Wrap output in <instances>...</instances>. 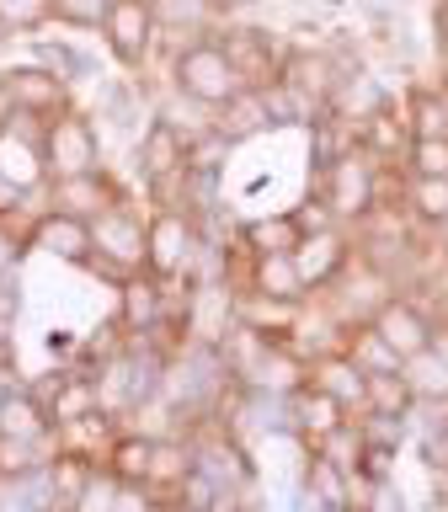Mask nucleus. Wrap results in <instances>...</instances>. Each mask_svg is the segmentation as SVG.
<instances>
[{"mask_svg":"<svg viewBox=\"0 0 448 512\" xmlns=\"http://www.w3.org/2000/svg\"><path fill=\"white\" fill-rule=\"evenodd\" d=\"M310 192H320L331 208V219L352 230V224H363L384 198L400 192V166H379L363 144H352V150H342L336 160H326V166H315Z\"/></svg>","mask_w":448,"mask_h":512,"instance_id":"nucleus-1","label":"nucleus"},{"mask_svg":"<svg viewBox=\"0 0 448 512\" xmlns=\"http://www.w3.org/2000/svg\"><path fill=\"white\" fill-rule=\"evenodd\" d=\"M144 240H150V208H139L134 198H123L107 214L91 219V262L86 272L107 283H123L128 272H144Z\"/></svg>","mask_w":448,"mask_h":512,"instance_id":"nucleus-2","label":"nucleus"},{"mask_svg":"<svg viewBox=\"0 0 448 512\" xmlns=\"http://www.w3.org/2000/svg\"><path fill=\"white\" fill-rule=\"evenodd\" d=\"M171 86H182L187 96H198L203 107L219 112L224 102H235L251 80L240 75V64L230 59V48H224L219 32H214V38H198V43H187L171 54Z\"/></svg>","mask_w":448,"mask_h":512,"instance_id":"nucleus-3","label":"nucleus"},{"mask_svg":"<svg viewBox=\"0 0 448 512\" xmlns=\"http://www.w3.org/2000/svg\"><path fill=\"white\" fill-rule=\"evenodd\" d=\"M43 171L48 182H64V176H86L102 171V134H96V118L64 107L43 123Z\"/></svg>","mask_w":448,"mask_h":512,"instance_id":"nucleus-4","label":"nucleus"},{"mask_svg":"<svg viewBox=\"0 0 448 512\" xmlns=\"http://www.w3.org/2000/svg\"><path fill=\"white\" fill-rule=\"evenodd\" d=\"M192 251H198V219L187 208H150V240H144V272L160 283H187Z\"/></svg>","mask_w":448,"mask_h":512,"instance_id":"nucleus-5","label":"nucleus"},{"mask_svg":"<svg viewBox=\"0 0 448 512\" xmlns=\"http://www.w3.org/2000/svg\"><path fill=\"white\" fill-rule=\"evenodd\" d=\"M395 294H400V283L390 278V272L374 267L368 256H358V262H352V267H347L342 278H336L320 299H326L331 310L347 320V326H368V320H374V315H379Z\"/></svg>","mask_w":448,"mask_h":512,"instance_id":"nucleus-6","label":"nucleus"},{"mask_svg":"<svg viewBox=\"0 0 448 512\" xmlns=\"http://www.w3.org/2000/svg\"><path fill=\"white\" fill-rule=\"evenodd\" d=\"M102 48L123 70H144L150 54L160 48V27H155L150 0H112V11L102 22Z\"/></svg>","mask_w":448,"mask_h":512,"instance_id":"nucleus-7","label":"nucleus"},{"mask_svg":"<svg viewBox=\"0 0 448 512\" xmlns=\"http://www.w3.org/2000/svg\"><path fill=\"white\" fill-rule=\"evenodd\" d=\"M294 262H299V278L310 294H326V288L342 278V272L358 262V240H352L347 224H326V230H310L299 235L294 246Z\"/></svg>","mask_w":448,"mask_h":512,"instance_id":"nucleus-8","label":"nucleus"},{"mask_svg":"<svg viewBox=\"0 0 448 512\" xmlns=\"http://www.w3.org/2000/svg\"><path fill=\"white\" fill-rule=\"evenodd\" d=\"M347 320L331 310L320 294H310L294 310V320H288V331H283V347L294 352V358L304 363H315V358H326V352H347Z\"/></svg>","mask_w":448,"mask_h":512,"instance_id":"nucleus-9","label":"nucleus"},{"mask_svg":"<svg viewBox=\"0 0 448 512\" xmlns=\"http://www.w3.org/2000/svg\"><path fill=\"white\" fill-rule=\"evenodd\" d=\"M0 96L11 102V112L54 118V112L70 107V80L48 64H11V70H0Z\"/></svg>","mask_w":448,"mask_h":512,"instance_id":"nucleus-10","label":"nucleus"},{"mask_svg":"<svg viewBox=\"0 0 448 512\" xmlns=\"http://www.w3.org/2000/svg\"><path fill=\"white\" fill-rule=\"evenodd\" d=\"M219 43L230 48V59L240 64V75L251 86H267V80L283 75V59H288V38L267 27H219Z\"/></svg>","mask_w":448,"mask_h":512,"instance_id":"nucleus-11","label":"nucleus"},{"mask_svg":"<svg viewBox=\"0 0 448 512\" xmlns=\"http://www.w3.org/2000/svg\"><path fill=\"white\" fill-rule=\"evenodd\" d=\"M384 342H390L400 358H411V352H422L432 342V331H438V320H432V310L422 304V294H411V288H400V294L384 304V310L368 320Z\"/></svg>","mask_w":448,"mask_h":512,"instance_id":"nucleus-12","label":"nucleus"},{"mask_svg":"<svg viewBox=\"0 0 448 512\" xmlns=\"http://www.w3.org/2000/svg\"><path fill=\"white\" fill-rule=\"evenodd\" d=\"M347 416H352V411H347V406H336V400H331L326 390H315V384H299V390L283 400V422H288V432L299 438L304 454L326 443L331 432L347 422Z\"/></svg>","mask_w":448,"mask_h":512,"instance_id":"nucleus-13","label":"nucleus"},{"mask_svg":"<svg viewBox=\"0 0 448 512\" xmlns=\"http://www.w3.org/2000/svg\"><path fill=\"white\" fill-rule=\"evenodd\" d=\"M150 11H155L160 43H171V54L187 48V43H198V38H214V32L224 27L219 0H150Z\"/></svg>","mask_w":448,"mask_h":512,"instance_id":"nucleus-14","label":"nucleus"},{"mask_svg":"<svg viewBox=\"0 0 448 512\" xmlns=\"http://www.w3.org/2000/svg\"><path fill=\"white\" fill-rule=\"evenodd\" d=\"M235 288H246V294H262V299H283V304L310 299V288H304V278H299L294 251L246 256V278H235Z\"/></svg>","mask_w":448,"mask_h":512,"instance_id":"nucleus-15","label":"nucleus"},{"mask_svg":"<svg viewBox=\"0 0 448 512\" xmlns=\"http://www.w3.org/2000/svg\"><path fill=\"white\" fill-rule=\"evenodd\" d=\"M123 198V187L112 182V171H86V176H64V182H48V208L75 219H96L107 214L112 203Z\"/></svg>","mask_w":448,"mask_h":512,"instance_id":"nucleus-16","label":"nucleus"},{"mask_svg":"<svg viewBox=\"0 0 448 512\" xmlns=\"http://www.w3.org/2000/svg\"><path fill=\"white\" fill-rule=\"evenodd\" d=\"M384 107H395L390 102V91L379 86L374 75H368V64H352V70H342V80H336V91L326 96V112L331 118H342V123H352V128H363L374 112H384Z\"/></svg>","mask_w":448,"mask_h":512,"instance_id":"nucleus-17","label":"nucleus"},{"mask_svg":"<svg viewBox=\"0 0 448 512\" xmlns=\"http://www.w3.org/2000/svg\"><path fill=\"white\" fill-rule=\"evenodd\" d=\"M32 251L54 256V262H70V267H86L91 262V219L48 208V214L32 224Z\"/></svg>","mask_w":448,"mask_h":512,"instance_id":"nucleus-18","label":"nucleus"},{"mask_svg":"<svg viewBox=\"0 0 448 512\" xmlns=\"http://www.w3.org/2000/svg\"><path fill=\"white\" fill-rule=\"evenodd\" d=\"M150 123L171 128V134L182 139L187 150H192V144H198V139H208V134H214V128H219V123H214V107H203L198 96H187L182 86H166V91L155 96V102H150Z\"/></svg>","mask_w":448,"mask_h":512,"instance_id":"nucleus-19","label":"nucleus"},{"mask_svg":"<svg viewBox=\"0 0 448 512\" xmlns=\"http://www.w3.org/2000/svg\"><path fill=\"white\" fill-rule=\"evenodd\" d=\"M304 384L326 390L336 406H347L352 416L363 411V395H368V374L347 358V352H326V358H315V363H310V379H304Z\"/></svg>","mask_w":448,"mask_h":512,"instance_id":"nucleus-20","label":"nucleus"},{"mask_svg":"<svg viewBox=\"0 0 448 512\" xmlns=\"http://www.w3.org/2000/svg\"><path fill=\"white\" fill-rule=\"evenodd\" d=\"M400 379H406V390H411L416 406L448 411V358L432 342L422 352H411V358H400Z\"/></svg>","mask_w":448,"mask_h":512,"instance_id":"nucleus-21","label":"nucleus"},{"mask_svg":"<svg viewBox=\"0 0 448 512\" xmlns=\"http://www.w3.org/2000/svg\"><path fill=\"white\" fill-rule=\"evenodd\" d=\"M0 438H22V443L54 438V422H48V411L38 406V395H32L27 384H16V390L0 395Z\"/></svg>","mask_w":448,"mask_h":512,"instance_id":"nucleus-22","label":"nucleus"},{"mask_svg":"<svg viewBox=\"0 0 448 512\" xmlns=\"http://www.w3.org/2000/svg\"><path fill=\"white\" fill-rule=\"evenodd\" d=\"M400 208L411 214V224H422V230L438 235L448 224V182H438V176H406L400 171Z\"/></svg>","mask_w":448,"mask_h":512,"instance_id":"nucleus-23","label":"nucleus"},{"mask_svg":"<svg viewBox=\"0 0 448 512\" xmlns=\"http://www.w3.org/2000/svg\"><path fill=\"white\" fill-rule=\"evenodd\" d=\"M299 235L304 230H299L294 208H288V214H256V219H246L235 230V246L246 256H267V251H294Z\"/></svg>","mask_w":448,"mask_h":512,"instance_id":"nucleus-24","label":"nucleus"},{"mask_svg":"<svg viewBox=\"0 0 448 512\" xmlns=\"http://www.w3.org/2000/svg\"><path fill=\"white\" fill-rule=\"evenodd\" d=\"M118 432H123V422H112L107 411H86L80 422H70V427H54V438H59V448H64V454H80V459L102 464Z\"/></svg>","mask_w":448,"mask_h":512,"instance_id":"nucleus-25","label":"nucleus"},{"mask_svg":"<svg viewBox=\"0 0 448 512\" xmlns=\"http://www.w3.org/2000/svg\"><path fill=\"white\" fill-rule=\"evenodd\" d=\"M198 470V454H192V438H182V432H171V438H155V454H150V475H144V486L171 496L182 480Z\"/></svg>","mask_w":448,"mask_h":512,"instance_id":"nucleus-26","label":"nucleus"},{"mask_svg":"<svg viewBox=\"0 0 448 512\" xmlns=\"http://www.w3.org/2000/svg\"><path fill=\"white\" fill-rule=\"evenodd\" d=\"M411 139H448V86H411L400 102Z\"/></svg>","mask_w":448,"mask_h":512,"instance_id":"nucleus-27","label":"nucleus"},{"mask_svg":"<svg viewBox=\"0 0 448 512\" xmlns=\"http://www.w3.org/2000/svg\"><path fill=\"white\" fill-rule=\"evenodd\" d=\"M358 144L379 160V166H400V155H406V144H411V128L400 118V107L374 112V118L358 128Z\"/></svg>","mask_w":448,"mask_h":512,"instance_id":"nucleus-28","label":"nucleus"},{"mask_svg":"<svg viewBox=\"0 0 448 512\" xmlns=\"http://www.w3.org/2000/svg\"><path fill=\"white\" fill-rule=\"evenodd\" d=\"M150 454H155V438H150V432L123 427L118 438H112V448H107L102 464L123 480V486H144V475H150Z\"/></svg>","mask_w":448,"mask_h":512,"instance_id":"nucleus-29","label":"nucleus"},{"mask_svg":"<svg viewBox=\"0 0 448 512\" xmlns=\"http://www.w3.org/2000/svg\"><path fill=\"white\" fill-rule=\"evenodd\" d=\"M214 123H219V134L224 139H251V134H267L272 128V118H267V102H262V91L256 86H246L235 96V102H224L219 112H214Z\"/></svg>","mask_w":448,"mask_h":512,"instance_id":"nucleus-30","label":"nucleus"},{"mask_svg":"<svg viewBox=\"0 0 448 512\" xmlns=\"http://www.w3.org/2000/svg\"><path fill=\"white\" fill-rule=\"evenodd\" d=\"M363 411H368V416H406V422H411L416 400H411V390H406V379H400V368H395V374H368ZM363 411H358V416H363Z\"/></svg>","mask_w":448,"mask_h":512,"instance_id":"nucleus-31","label":"nucleus"},{"mask_svg":"<svg viewBox=\"0 0 448 512\" xmlns=\"http://www.w3.org/2000/svg\"><path fill=\"white\" fill-rule=\"evenodd\" d=\"M347 358L363 368V374H395L400 368V352L384 342L374 326H352L347 331Z\"/></svg>","mask_w":448,"mask_h":512,"instance_id":"nucleus-32","label":"nucleus"},{"mask_svg":"<svg viewBox=\"0 0 448 512\" xmlns=\"http://www.w3.org/2000/svg\"><path fill=\"white\" fill-rule=\"evenodd\" d=\"M400 171H406V176H438V182H448V139H411L406 155H400Z\"/></svg>","mask_w":448,"mask_h":512,"instance_id":"nucleus-33","label":"nucleus"},{"mask_svg":"<svg viewBox=\"0 0 448 512\" xmlns=\"http://www.w3.org/2000/svg\"><path fill=\"white\" fill-rule=\"evenodd\" d=\"M54 22V0H0V27L6 32H38Z\"/></svg>","mask_w":448,"mask_h":512,"instance_id":"nucleus-34","label":"nucleus"},{"mask_svg":"<svg viewBox=\"0 0 448 512\" xmlns=\"http://www.w3.org/2000/svg\"><path fill=\"white\" fill-rule=\"evenodd\" d=\"M118 491H123V480L107 470V464H96L91 480H86V491L75 496V507L70 512H112L118 507Z\"/></svg>","mask_w":448,"mask_h":512,"instance_id":"nucleus-35","label":"nucleus"},{"mask_svg":"<svg viewBox=\"0 0 448 512\" xmlns=\"http://www.w3.org/2000/svg\"><path fill=\"white\" fill-rule=\"evenodd\" d=\"M112 0H54V22L75 32H102Z\"/></svg>","mask_w":448,"mask_h":512,"instance_id":"nucleus-36","label":"nucleus"},{"mask_svg":"<svg viewBox=\"0 0 448 512\" xmlns=\"http://www.w3.org/2000/svg\"><path fill=\"white\" fill-rule=\"evenodd\" d=\"M363 512H411V502H406V491H400L390 475H374V491H368Z\"/></svg>","mask_w":448,"mask_h":512,"instance_id":"nucleus-37","label":"nucleus"},{"mask_svg":"<svg viewBox=\"0 0 448 512\" xmlns=\"http://www.w3.org/2000/svg\"><path fill=\"white\" fill-rule=\"evenodd\" d=\"M294 219H299V230H304V235H310V230H326V224H336L320 192H310V198H304V203L294 208Z\"/></svg>","mask_w":448,"mask_h":512,"instance_id":"nucleus-38","label":"nucleus"},{"mask_svg":"<svg viewBox=\"0 0 448 512\" xmlns=\"http://www.w3.org/2000/svg\"><path fill=\"white\" fill-rule=\"evenodd\" d=\"M432 43H438L443 80H448V0H438V6H432Z\"/></svg>","mask_w":448,"mask_h":512,"instance_id":"nucleus-39","label":"nucleus"},{"mask_svg":"<svg viewBox=\"0 0 448 512\" xmlns=\"http://www.w3.org/2000/svg\"><path fill=\"white\" fill-rule=\"evenodd\" d=\"M22 203H27V187H16L11 176L0 171V219H6V214H16V208H22Z\"/></svg>","mask_w":448,"mask_h":512,"instance_id":"nucleus-40","label":"nucleus"},{"mask_svg":"<svg viewBox=\"0 0 448 512\" xmlns=\"http://www.w3.org/2000/svg\"><path fill=\"white\" fill-rule=\"evenodd\" d=\"M219 6H224V16H230V11H251V6H267V0H219Z\"/></svg>","mask_w":448,"mask_h":512,"instance_id":"nucleus-41","label":"nucleus"},{"mask_svg":"<svg viewBox=\"0 0 448 512\" xmlns=\"http://www.w3.org/2000/svg\"><path fill=\"white\" fill-rule=\"evenodd\" d=\"M331 512H363V507H331Z\"/></svg>","mask_w":448,"mask_h":512,"instance_id":"nucleus-42","label":"nucleus"},{"mask_svg":"<svg viewBox=\"0 0 448 512\" xmlns=\"http://www.w3.org/2000/svg\"><path fill=\"white\" fill-rule=\"evenodd\" d=\"M6 38H11V32H6V27H0V48H6Z\"/></svg>","mask_w":448,"mask_h":512,"instance_id":"nucleus-43","label":"nucleus"}]
</instances>
